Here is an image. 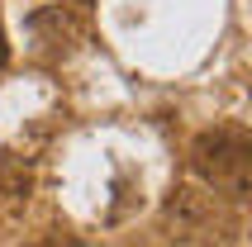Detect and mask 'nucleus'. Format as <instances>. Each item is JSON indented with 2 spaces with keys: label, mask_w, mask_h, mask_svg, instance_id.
Here are the masks:
<instances>
[{
  "label": "nucleus",
  "mask_w": 252,
  "mask_h": 247,
  "mask_svg": "<svg viewBox=\"0 0 252 247\" xmlns=\"http://www.w3.org/2000/svg\"><path fill=\"white\" fill-rule=\"evenodd\" d=\"M10 62V43H5V24H0V67Z\"/></svg>",
  "instance_id": "obj_5"
},
{
  "label": "nucleus",
  "mask_w": 252,
  "mask_h": 247,
  "mask_svg": "<svg viewBox=\"0 0 252 247\" xmlns=\"http://www.w3.org/2000/svg\"><path fill=\"white\" fill-rule=\"evenodd\" d=\"M162 233L171 247H238V214L205 185H176L162 205Z\"/></svg>",
  "instance_id": "obj_1"
},
{
  "label": "nucleus",
  "mask_w": 252,
  "mask_h": 247,
  "mask_svg": "<svg viewBox=\"0 0 252 247\" xmlns=\"http://www.w3.org/2000/svg\"><path fill=\"white\" fill-rule=\"evenodd\" d=\"M24 247H95V243H86V238H76V233H43V238H33V243H24Z\"/></svg>",
  "instance_id": "obj_4"
},
{
  "label": "nucleus",
  "mask_w": 252,
  "mask_h": 247,
  "mask_svg": "<svg viewBox=\"0 0 252 247\" xmlns=\"http://www.w3.org/2000/svg\"><path fill=\"white\" fill-rule=\"evenodd\" d=\"M76 5H91V0H76Z\"/></svg>",
  "instance_id": "obj_6"
},
{
  "label": "nucleus",
  "mask_w": 252,
  "mask_h": 247,
  "mask_svg": "<svg viewBox=\"0 0 252 247\" xmlns=\"http://www.w3.org/2000/svg\"><path fill=\"white\" fill-rule=\"evenodd\" d=\"M190 166L205 190H214L219 200H243L252 190V138L238 124H219L190 143Z\"/></svg>",
  "instance_id": "obj_2"
},
{
  "label": "nucleus",
  "mask_w": 252,
  "mask_h": 247,
  "mask_svg": "<svg viewBox=\"0 0 252 247\" xmlns=\"http://www.w3.org/2000/svg\"><path fill=\"white\" fill-rule=\"evenodd\" d=\"M29 185H33V181H29V166L19 162V157H5V162H0V195H10V200H24Z\"/></svg>",
  "instance_id": "obj_3"
}]
</instances>
